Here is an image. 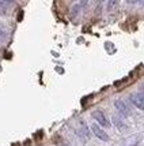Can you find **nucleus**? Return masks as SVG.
Instances as JSON below:
<instances>
[{
  "instance_id": "obj_1",
  "label": "nucleus",
  "mask_w": 144,
  "mask_h": 146,
  "mask_svg": "<svg viewBox=\"0 0 144 146\" xmlns=\"http://www.w3.org/2000/svg\"><path fill=\"white\" fill-rule=\"evenodd\" d=\"M91 116H93V119L97 121L98 126H103V127H106V128L110 127V121L107 120L106 115L103 113L102 111H94V112L91 113Z\"/></svg>"
},
{
  "instance_id": "obj_2",
  "label": "nucleus",
  "mask_w": 144,
  "mask_h": 146,
  "mask_svg": "<svg viewBox=\"0 0 144 146\" xmlns=\"http://www.w3.org/2000/svg\"><path fill=\"white\" fill-rule=\"evenodd\" d=\"M91 133L94 134L98 139L105 141V142H106V141H109V135H107V133H106V131H103V130H102V128H101L97 123H93V124H91Z\"/></svg>"
},
{
  "instance_id": "obj_3",
  "label": "nucleus",
  "mask_w": 144,
  "mask_h": 146,
  "mask_svg": "<svg viewBox=\"0 0 144 146\" xmlns=\"http://www.w3.org/2000/svg\"><path fill=\"white\" fill-rule=\"evenodd\" d=\"M129 100H131V102L137 109L144 111V97L140 94V93H133V94H131L129 96Z\"/></svg>"
},
{
  "instance_id": "obj_4",
  "label": "nucleus",
  "mask_w": 144,
  "mask_h": 146,
  "mask_svg": "<svg viewBox=\"0 0 144 146\" xmlns=\"http://www.w3.org/2000/svg\"><path fill=\"white\" fill-rule=\"evenodd\" d=\"M114 108L117 109V112L121 113L122 116H129L131 112H129V108L126 107V104L122 100H116L114 101Z\"/></svg>"
},
{
  "instance_id": "obj_5",
  "label": "nucleus",
  "mask_w": 144,
  "mask_h": 146,
  "mask_svg": "<svg viewBox=\"0 0 144 146\" xmlns=\"http://www.w3.org/2000/svg\"><path fill=\"white\" fill-rule=\"evenodd\" d=\"M117 6H118V1H109L107 3V8H109V11H113V8H117Z\"/></svg>"
},
{
  "instance_id": "obj_6",
  "label": "nucleus",
  "mask_w": 144,
  "mask_h": 146,
  "mask_svg": "<svg viewBox=\"0 0 144 146\" xmlns=\"http://www.w3.org/2000/svg\"><path fill=\"white\" fill-rule=\"evenodd\" d=\"M7 37V33H6V30H4V29H3V27H1V26H0V41H1V40H4V38Z\"/></svg>"
},
{
  "instance_id": "obj_7",
  "label": "nucleus",
  "mask_w": 144,
  "mask_h": 146,
  "mask_svg": "<svg viewBox=\"0 0 144 146\" xmlns=\"http://www.w3.org/2000/svg\"><path fill=\"white\" fill-rule=\"evenodd\" d=\"M140 94H141V96H143V97H144V85H143V86H141V92H140Z\"/></svg>"
},
{
  "instance_id": "obj_8",
  "label": "nucleus",
  "mask_w": 144,
  "mask_h": 146,
  "mask_svg": "<svg viewBox=\"0 0 144 146\" xmlns=\"http://www.w3.org/2000/svg\"><path fill=\"white\" fill-rule=\"evenodd\" d=\"M59 146H68V145H64V143H61V145H59Z\"/></svg>"
},
{
  "instance_id": "obj_9",
  "label": "nucleus",
  "mask_w": 144,
  "mask_h": 146,
  "mask_svg": "<svg viewBox=\"0 0 144 146\" xmlns=\"http://www.w3.org/2000/svg\"><path fill=\"white\" fill-rule=\"evenodd\" d=\"M143 4H144V1H143Z\"/></svg>"
}]
</instances>
